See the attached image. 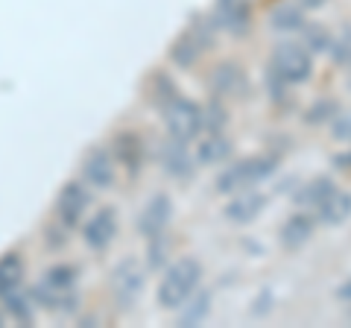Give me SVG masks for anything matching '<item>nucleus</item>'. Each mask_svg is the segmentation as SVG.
Wrapping results in <instances>:
<instances>
[{
	"label": "nucleus",
	"instance_id": "f257e3e1",
	"mask_svg": "<svg viewBox=\"0 0 351 328\" xmlns=\"http://www.w3.org/2000/svg\"><path fill=\"white\" fill-rule=\"evenodd\" d=\"M76 284H80V270L73 264H53L29 290V296L36 299V308H44L50 314H73L80 308Z\"/></svg>",
	"mask_w": 351,
	"mask_h": 328
},
{
	"label": "nucleus",
	"instance_id": "c756f323",
	"mask_svg": "<svg viewBox=\"0 0 351 328\" xmlns=\"http://www.w3.org/2000/svg\"><path fill=\"white\" fill-rule=\"evenodd\" d=\"M331 50H334V62H339V65H351V30H346V36L334 41Z\"/></svg>",
	"mask_w": 351,
	"mask_h": 328
},
{
	"label": "nucleus",
	"instance_id": "5701e85b",
	"mask_svg": "<svg viewBox=\"0 0 351 328\" xmlns=\"http://www.w3.org/2000/svg\"><path fill=\"white\" fill-rule=\"evenodd\" d=\"M199 53H202V47H199V41H196L191 32H184V36L176 41V45L170 47V59L179 65V68H191V65L199 59Z\"/></svg>",
	"mask_w": 351,
	"mask_h": 328
},
{
	"label": "nucleus",
	"instance_id": "423d86ee",
	"mask_svg": "<svg viewBox=\"0 0 351 328\" xmlns=\"http://www.w3.org/2000/svg\"><path fill=\"white\" fill-rule=\"evenodd\" d=\"M144 270H141L138 261H120V264L112 270V296L117 302V308H132L138 299H141V293H144Z\"/></svg>",
	"mask_w": 351,
	"mask_h": 328
},
{
	"label": "nucleus",
	"instance_id": "473e14b6",
	"mask_svg": "<svg viewBox=\"0 0 351 328\" xmlns=\"http://www.w3.org/2000/svg\"><path fill=\"white\" fill-rule=\"evenodd\" d=\"M337 296L346 299V302H351V279H348L346 284H339V288H337Z\"/></svg>",
	"mask_w": 351,
	"mask_h": 328
},
{
	"label": "nucleus",
	"instance_id": "dca6fc26",
	"mask_svg": "<svg viewBox=\"0 0 351 328\" xmlns=\"http://www.w3.org/2000/svg\"><path fill=\"white\" fill-rule=\"evenodd\" d=\"M161 167L170 173L176 179H188L191 170H193V161L188 156V144L184 141H176L170 138L167 144L161 147Z\"/></svg>",
	"mask_w": 351,
	"mask_h": 328
},
{
	"label": "nucleus",
	"instance_id": "cd10ccee",
	"mask_svg": "<svg viewBox=\"0 0 351 328\" xmlns=\"http://www.w3.org/2000/svg\"><path fill=\"white\" fill-rule=\"evenodd\" d=\"M331 132H334L337 141H351V108L348 112H339L331 120Z\"/></svg>",
	"mask_w": 351,
	"mask_h": 328
},
{
	"label": "nucleus",
	"instance_id": "aec40b11",
	"mask_svg": "<svg viewBox=\"0 0 351 328\" xmlns=\"http://www.w3.org/2000/svg\"><path fill=\"white\" fill-rule=\"evenodd\" d=\"M0 308H3V314L12 316L18 325H29L32 320H36V299H32L24 288L0 299Z\"/></svg>",
	"mask_w": 351,
	"mask_h": 328
},
{
	"label": "nucleus",
	"instance_id": "7c9ffc66",
	"mask_svg": "<svg viewBox=\"0 0 351 328\" xmlns=\"http://www.w3.org/2000/svg\"><path fill=\"white\" fill-rule=\"evenodd\" d=\"M284 85H287V82H284L272 68H267V89H269V94H272V100H278V103L284 100Z\"/></svg>",
	"mask_w": 351,
	"mask_h": 328
},
{
	"label": "nucleus",
	"instance_id": "f3484780",
	"mask_svg": "<svg viewBox=\"0 0 351 328\" xmlns=\"http://www.w3.org/2000/svg\"><path fill=\"white\" fill-rule=\"evenodd\" d=\"M313 217H307V214H293L284 220L281 226V246L284 249H302L307 240L313 237Z\"/></svg>",
	"mask_w": 351,
	"mask_h": 328
},
{
	"label": "nucleus",
	"instance_id": "6e6552de",
	"mask_svg": "<svg viewBox=\"0 0 351 328\" xmlns=\"http://www.w3.org/2000/svg\"><path fill=\"white\" fill-rule=\"evenodd\" d=\"M117 237V211L114 209H100L97 214H91L82 226V240L94 253H103V249L112 246V240Z\"/></svg>",
	"mask_w": 351,
	"mask_h": 328
},
{
	"label": "nucleus",
	"instance_id": "2f4dec72",
	"mask_svg": "<svg viewBox=\"0 0 351 328\" xmlns=\"http://www.w3.org/2000/svg\"><path fill=\"white\" fill-rule=\"evenodd\" d=\"M331 161H334V167H339V170H351V152H337Z\"/></svg>",
	"mask_w": 351,
	"mask_h": 328
},
{
	"label": "nucleus",
	"instance_id": "20e7f679",
	"mask_svg": "<svg viewBox=\"0 0 351 328\" xmlns=\"http://www.w3.org/2000/svg\"><path fill=\"white\" fill-rule=\"evenodd\" d=\"M161 108H164V124H167V132L176 141L191 144V141L205 129L202 126V106L188 100V97L173 94L167 103H161Z\"/></svg>",
	"mask_w": 351,
	"mask_h": 328
},
{
	"label": "nucleus",
	"instance_id": "f704fd0d",
	"mask_svg": "<svg viewBox=\"0 0 351 328\" xmlns=\"http://www.w3.org/2000/svg\"><path fill=\"white\" fill-rule=\"evenodd\" d=\"M3 320H6V314H3V308H0V325H3Z\"/></svg>",
	"mask_w": 351,
	"mask_h": 328
},
{
	"label": "nucleus",
	"instance_id": "1a4fd4ad",
	"mask_svg": "<svg viewBox=\"0 0 351 328\" xmlns=\"http://www.w3.org/2000/svg\"><path fill=\"white\" fill-rule=\"evenodd\" d=\"M114 156L106 147H94L88 150V156L82 161V179L91 188H112L114 185Z\"/></svg>",
	"mask_w": 351,
	"mask_h": 328
},
{
	"label": "nucleus",
	"instance_id": "9b49d317",
	"mask_svg": "<svg viewBox=\"0 0 351 328\" xmlns=\"http://www.w3.org/2000/svg\"><path fill=\"white\" fill-rule=\"evenodd\" d=\"M173 217V202L167 194H156L152 200L144 205V211L138 217V232L144 237H156V235H164Z\"/></svg>",
	"mask_w": 351,
	"mask_h": 328
},
{
	"label": "nucleus",
	"instance_id": "6ab92c4d",
	"mask_svg": "<svg viewBox=\"0 0 351 328\" xmlns=\"http://www.w3.org/2000/svg\"><path fill=\"white\" fill-rule=\"evenodd\" d=\"M24 288V258L18 253L0 255V299Z\"/></svg>",
	"mask_w": 351,
	"mask_h": 328
},
{
	"label": "nucleus",
	"instance_id": "9d476101",
	"mask_svg": "<svg viewBox=\"0 0 351 328\" xmlns=\"http://www.w3.org/2000/svg\"><path fill=\"white\" fill-rule=\"evenodd\" d=\"M252 24V6L249 0H217L214 3V27L243 36Z\"/></svg>",
	"mask_w": 351,
	"mask_h": 328
},
{
	"label": "nucleus",
	"instance_id": "4468645a",
	"mask_svg": "<svg viewBox=\"0 0 351 328\" xmlns=\"http://www.w3.org/2000/svg\"><path fill=\"white\" fill-rule=\"evenodd\" d=\"M211 91L214 94H237V97H243L249 91V80H246V73L232 62L217 65L214 73H211Z\"/></svg>",
	"mask_w": 351,
	"mask_h": 328
},
{
	"label": "nucleus",
	"instance_id": "bb28decb",
	"mask_svg": "<svg viewBox=\"0 0 351 328\" xmlns=\"http://www.w3.org/2000/svg\"><path fill=\"white\" fill-rule=\"evenodd\" d=\"M202 112L211 115V117H202V126H208L211 132H219V126H226V108L219 103H211L208 108H202Z\"/></svg>",
	"mask_w": 351,
	"mask_h": 328
},
{
	"label": "nucleus",
	"instance_id": "f03ea898",
	"mask_svg": "<svg viewBox=\"0 0 351 328\" xmlns=\"http://www.w3.org/2000/svg\"><path fill=\"white\" fill-rule=\"evenodd\" d=\"M199 279H202V264L191 255H184L179 261L164 270V279L158 284V305L161 308H182L184 302L193 296V290L199 288Z\"/></svg>",
	"mask_w": 351,
	"mask_h": 328
},
{
	"label": "nucleus",
	"instance_id": "a878e982",
	"mask_svg": "<svg viewBox=\"0 0 351 328\" xmlns=\"http://www.w3.org/2000/svg\"><path fill=\"white\" fill-rule=\"evenodd\" d=\"M339 115V103L337 100H319V103H313L311 108H307V115H304V124H325V120H334Z\"/></svg>",
	"mask_w": 351,
	"mask_h": 328
},
{
	"label": "nucleus",
	"instance_id": "7ed1b4c3",
	"mask_svg": "<svg viewBox=\"0 0 351 328\" xmlns=\"http://www.w3.org/2000/svg\"><path fill=\"white\" fill-rule=\"evenodd\" d=\"M278 161L272 156H252L243 161H234L232 167H226L223 173L217 176V191L219 194H240V191H249L255 188L258 182L269 179L276 173Z\"/></svg>",
	"mask_w": 351,
	"mask_h": 328
},
{
	"label": "nucleus",
	"instance_id": "4be33fe9",
	"mask_svg": "<svg viewBox=\"0 0 351 328\" xmlns=\"http://www.w3.org/2000/svg\"><path fill=\"white\" fill-rule=\"evenodd\" d=\"M331 191H334V182L328 179V176L311 179V182H307L299 194H295V202H299L302 209H316V205H319V202H322Z\"/></svg>",
	"mask_w": 351,
	"mask_h": 328
},
{
	"label": "nucleus",
	"instance_id": "a211bd4d",
	"mask_svg": "<svg viewBox=\"0 0 351 328\" xmlns=\"http://www.w3.org/2000/svg\"><path fill=\"white\" fill-rule=\"evenodd\" d=\"M232 152H234L232 141L219 132H211L199 141V147H196V161L199 164H223V161L232 159Z\"/></svg>",
	"mask_w": 351,
	"mask_h": 328
},
{
	"label": "nucleus",
	"instance_id": "0eeeda50",
	"mask_svg": "<svg viewBox=\"0 0 351 328\" xmlns=\"http://www.w3.org/2000/svg\"><path fill=\"white\" fill-rule=\"evenodd\" d=\"M91 205V194H88V185H82L80 179L64 182V188L56 196V220L64 229H73L76 223H82V217Z\"/></svg>",
	"mask_w": 351,
	"mask_h": 328
},
{
	"label": "nucleus",
	"instance_id": "ddd939ff",
	"mask_svg": "<svg viewBox=\"0 0 351 328\" xmlns=\"http://www.w3.org/2000/svg\"><path fill=\"white\" fill-rule=\"evenodd\" d=\"M263 205H267V196L258 194V191H240L232 202L226 205V217L232 223H252L255 217H261Z\"/></svg>",
	"mask_w": 351,
	"mask_h": 328
},
{
	"label": "nucleus",
	"instance_id": "2eb2a0df",
	"mask_svg": "<svg viewBox=\"0 0 351 328\" xmlns=\"http://www.w3.org/2000/svg\"><path fill=\"white\" fill-rule=\"evenodd\" d=\"M313 211H316V217H319V223H325V226H339V223H346L348 217H351V194L334 188L319 205H316Z\"/></svg>",
	"mask_w": 351,
	"mask_h": 328
},
{
	"label": "nucleus",
	"instance_id": "39448f33",
	"mask_svg": "<svg viewBox=\"0 0 351 328\" xmlns=\"http://www.w3.org/2000/svg\"><path fill=\"white\" fill-rule=\"evenodd\" d=\"M272 71L287 85H302L311 80L313 73V59H311V50L304 45H295V41H278L276 50H272Z\"/></svg>",
	"mask_w": 351,
	"mask_h": 328
},
{
	"label": "nucleus",
	"instance_id": "72a5a7b5",
	"mask_svg": "<svg viewBox=\"0 0 351 328\" xmlns=\"http://www.w3.org/2000/svg\"><path fill=\"white\" fill-rule=\"evenodd\" d=\"M325 3H328V0H299L302 9H322Z\"/></svg>",
	"mask_w": 351,
	"mask_h": 328
},
{
	"label": "nucleus",
	"instance_id": "b1692460",
	"mask_svg": "<svg viewBox=\"0 0 351 328\" xmlns=\"http://www.w3.org/2000/svg\"><path fill=\"white\" fill-rule=\"evenodd\" d=\"M182 308L184 311L179 316V325H199L205 316H208V311H211V293L202 290L199 296H193L191 302H184Z\"/></svg>",
	"mask_w": 351,
	"mask_h": 328
},
{
	"label": "nucleus",
	"instance_id": "f8f14e48",
	"mask_svg": "<svg viewBox=\"0 0 351 328\" xmlns=\"http://www.w3.org/2000/svg\"><path fill=\"white\" fill-rule=\"evenodd\" d=\"M112 156H114V161L123 164L132 176H138L141 167H144V141L135 132H120V135H114Z\"/></svg>",
	"mask_w": 351,
	"mask_h": 328
},
{
	"label": "nucleus",
	"instance_id": "393cba45",
	"mask_svg": "<svg viewBox=\"0 0 351 328\" xmlns=\"http://www.w3.org/2000/svg\"><path fill=\"white\" fill-rule=\"evenodd\" d=\"M302 30H304V47L311 50V53L331 50L334 38H331V32H328L325 27H302Z\"/></svg>",
	"mask_w": 351,
	"mask_h": 328
},
{
	"label": "nucleus",
	"instance_id": "412c9836",
	"mask_svg": "<svg viewBox=\"0 0 351 328\" xmlns=\"http://www.w3.org/2000/svg\"><path fill=\"white\" fill-rule=\"evenodd\" d=\"M269 27L278 30V32H295V30H302L304 27L302 6H295V3H278L269 12Z\"/></svg>",
	"mask_w": 351,
	"mask_h": 328
},
{
	"label": "nucleus",
	"instance_id": "c85d7f7f",
	"mask_svg": "<svg viewBox=\"0 0 351 328\" xmlns=\"http://www.w3.org/2000/svg\"><path fill=\"white\" fill-rule=\"evenodd\" d=\"M164 253H167V244H164V237L161 235L149 237V258H147L149 270H158L164 264Z\"/></svg>",
	"mask_w": 351,
	"mask_h": 328
}]
</instances>
